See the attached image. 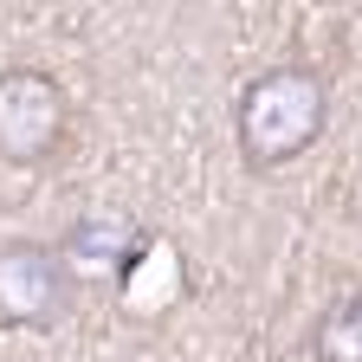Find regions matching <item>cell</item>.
Instances as JSON below:
<instances>
[{
	"label": "cell",
	"mask_w": 362,
	"mask_h": 362,
	"mask_svg": "<svg viewBox=\"0 0 362 362\" xmlns=\"http://www.w3.org/2000/svg\"><path fill=\"white\" fill-rule=\"evenodd\" d=\"M330 123V84L304 71V65H279V71H259L240 90V110H233V136H240V156L252 168H285L304 149H317V136Z\"/></svg>",
	"instance_id": "cell-1"
},
{
	"label": "cell",
	"mask_w": 362,
	"mask_h": 362,
	"mask_svg": "<svg viewBox=\"0 0 362 362\" xmlns=\"http://www.w3.org/2000/svg\"><path fill=\"white\" fill-rule=\"evenodd\" d=\"M65 129H71V98L52 71H33V65L0 71V162L13 168L52 162Z\"/></svg>",
	"instance_id": "cell-2"
},
{
	"label": "cell",
	"mask_w": 362,
	"mask_h": 362,
	"mask_svg": "<svg viewBox=\"0 0 362 362\" xmlns=\"http://www.w3.org/2000/svg\"><path fill=\"white\" fill-rule=\"evenodd\" d=\"M71 265L59 259V246L39 240H13L0 246V330H45L59 324L71 304Z\"/></svg>",
	"instance_id": "cell-3"
},
{
	"label": "cell",
	"mask_w": 362,
	"mask_h": 362,
	"mask_svg": "<svg viewBox=\"0 0 362 362\" xmlns=\"http://www.w3.org/2000/svg\"><path fill=\"white\" fill-rule=\"evenodd\" d=\"M129 252H136V226H123V220H78L59 246L71 279H117L129 265Z\"/></svg>",
	"instance_id": "cell-4"
},
{
	"label": "cell",
	"mask_w": 362,
	"mask_h": 362,
	"mask_svg": "<svg viewBox=\"0 0 362 362\" xmlns=\"http://www.w3.org/2000/svg\"><path fill=\"white\" fill-rule=\"evenodd\" d=\"M310 349H317V362H362V298H343L337 310H324Z\"/></svg>",
	"instance_id": "cell-5"
}]
</instances>
